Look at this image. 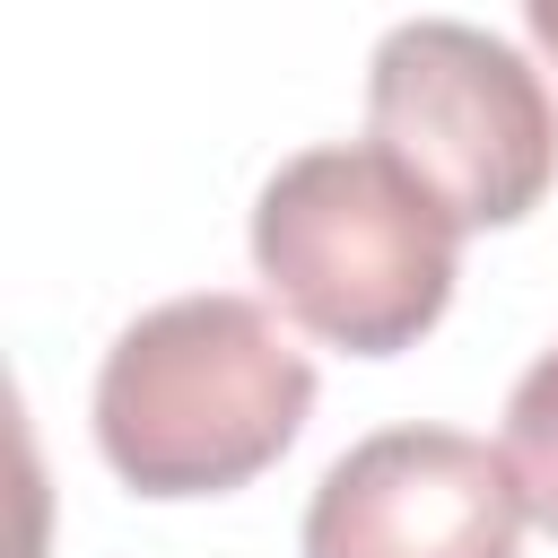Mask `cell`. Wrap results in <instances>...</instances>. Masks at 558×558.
I'll return each mask as SVG.
<instances>
[{
	"mask_svg": "<svg viewBox=\"0 0 558 558\" xmlns=\"http://www.w3.org/2000/svg\"><path fill=\"white\" fill-rule=\"evenodd\" d=\"M314 410L305 349L270 305L201 288L166 296L96 366V445L140 497H227L262 480Z\"/></svg>",
	"mask_w": 558,
	"mask_h": 558,
	"instance_id": "6da1fadb",
	"label": "cell"
},
{
	"mask_svg": "<svg viewBox=\"0 0 558 558\" xmlns=\"http://www.w3.org/2000/svg\"><path fill=\"white\" fill-rule=\"evenodd\" d=\"M453 209L375 140L296 148L253 201L262 288L349 357H392L418 331H436V314L453 305Z\"/></svg>",
	"mask_w": 558,
	"mask_h": 558,
	"instance_id": "7a4b0ae2",
	"label": "cell"
},
{
	"mask_svg": "<svg viewBox=\"0 0 558 558\" xmlns=\"http://www.w3.org/2000/svg\"><path fill=\"white\" fill-rule=\"evenodd\" d=\"M366 140L418 174L453 227H514L558 174L549 78L471 17H401L366 61Z\"/></svg>",
	"mask_w": 558,
	"mask_h": 558,
	"instance_id": "3957f363",
	"label": "cell"
},
{
	"mask_svg": "<svg viewBox=\"0 0 558 558\" xmlns=\"http://www.w3.org/2000/svg\"><path fill=\"white\" fill-rule=\"evenodd\" d=\"M523 488L506 445L462 427L357 436L305 497V558H514Z\"/></svg>",
	"mask_w": 558,
	"mask_h": 558,
	"instance_id": "277c9868",
	"label": "cell"
},
{
	"mask_svg": "<svg viewBox=\"0 0 558 558\" xmlns=\"http://www.w3.org/2000/svg\"><path fill=\"white\" fill-rule=\"evenodd\" d=\"M506 462H514L532 523L558 541V349H541L523 366V384L506 392Z\"/></svg>",
	"mask_w": 558,
	"mask_h": 558,
	"instance_id": "5b68a950",
	"label": "cell"
},
{
	"mask_svg": "<svg viewBox=\"0 0 558 558\" xmlns=\"http://www.w3.org/2000/svg\"><path fill=\"white\" fill-rule=\"evenodd\" d=\"M532 35H541V44L558 52V0H532Z\"/></svg>",
	"mask_w": 558,
	"mask_h": 558,
	"instance_id": "8992f818",
	"label": "cell"
}]
</instances>
